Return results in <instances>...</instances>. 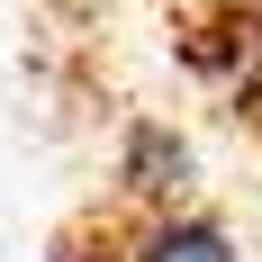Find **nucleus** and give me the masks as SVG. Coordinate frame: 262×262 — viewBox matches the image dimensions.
<instances>
[{
	"instance_id": "f257e3e1",
	"label": "nucleus",
	"mask_w": 262,
	"mask_h": 262,
	"mask_svg": "<svg viewBox=\"0 0 262 262\" xmlns=\"http://www.w3.org/2000/svg\"><path fill=\"white\" fill-rule=\"evenodd\" d=\"M190 190H199L190 136L163 127V118H136V127L118 136V199H127V208H181Z\"/></svg>"
},
{
	"instance_id": "f03ea898",
	"label": "nucleus",
	"mask_w": 262,
	"mask_h": 262,
	"mask_svg": "<svg viewBox=\"0 0 262 262\" xmlns=\"http://www.w3.org/2000/svg\"><path fill=\"white\" fill-rule=\"evenodd\" d=\"M118 262H244V253L208 208L181 199V208H136V226L118 235Z\"/></svg>"
}]
</instances>
